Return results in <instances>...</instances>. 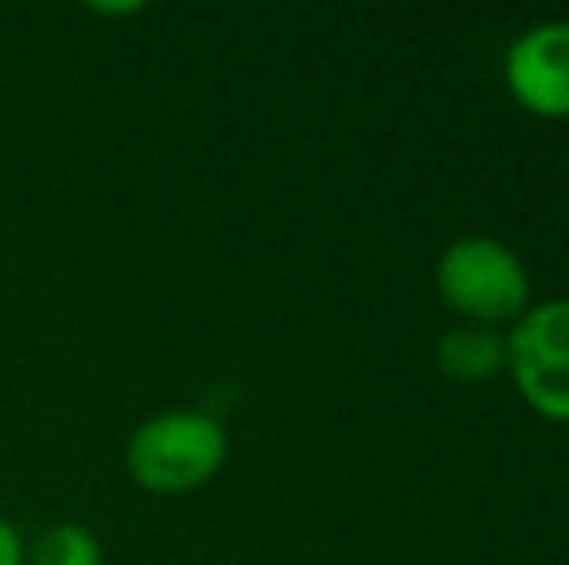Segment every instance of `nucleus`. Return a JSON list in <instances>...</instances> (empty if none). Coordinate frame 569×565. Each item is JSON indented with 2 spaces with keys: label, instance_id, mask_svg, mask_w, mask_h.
Segmentation results:
<instances>
[{
  "label": "nucleus",
  "instance_id": "6",
  "mask_svg": "<svg viewBox=\"0 0 569 565\" xmlns=\"http://www.w3.org/2000/svg\"><path fill=\"white\" fill-rule=\"evenodd\" d=\"M31 565H101V543L82 523H54L31 546Z\"/></svg>",
  "mask_w": 569,
  "mask_h": 565
},
{
  "label": "nucleus",
  "instance_id": "3",
  "mask_svg": "<svg viewBox=\"0 0 569 565\" xmlns=\"http://www.w3.org/2000/svg\"><path fill=\"white\" fill-rule=\"evenodd\" d=\"M508 372L535 415L569 423V299L527 306L511 322Z\"/></svg>",
  "mask_w": 569,
  "mask_h": 565
},
{
  "label": "nucleus",
  "instance_id": "4",
  "mask_svg": "<svg viewBox=\"0 0 569 565\" xmlns=\"http://www.w3.org/2000/svg\"><path fill=\"white\" fill-rule=\"evenodd\" d=\"M508 93L535 117H569V20L531 23L503 54Z\"/></svg>",
  "mask_w": 569,
  "mask_h": 565
},
{
  "label": "nucleus",
  "instance_id": "7",
  "mask_svg": "<svg viewBox=\"0 0 569 565\" xmlns=\"http://www.w3.org/2000/svg\"><path fill=\"white\" fill-rule=\"evenodd\" d=\"M28 551H23V538L16 535V527L8 519H0V565H23Z\"/></svg>",
  "mask_w": 569,
  "mask_h": 565
},
{
  "label": "nucleus",
  "instance_id": "2",
  "mask_svg": "<svg viewBox=\"0 0 569 565\" xmlns=\"http://www.w3.org/2000/svg\"><path fill=\"white\" fill-rule=\"evenodd\" d=\"M435 283L461 322H516L531 306V280L516 252L496 236H461L438 256Z\"/></svg>",
  "mask_w": 569,
  "mask_h": 565
},
{
  "label": "nucleus",
  "instance_id": "1",
  "mask_svg": "<svg viewBox=\"0 0 569 565\" xmlns=\"http://www.w3.org/2000/svg\"><path fill=\"white\" fill-rule=\"evenodd\" d=\"M229 457L226 426L202 411H167L136 426L128 437V473L140 488L182 496L221 473Z\"/></svg>",
  "mask_w": 569,
  "mask_h": 565
},
{
  "label": "nucleus",
  "instance_id": "5",
  "mask_svg": "<svg viewBox=\"0 0 569 565\" xmlns=\"http://www.w3.org/2000/svg\"><path fill=\"white\" fill-rule=\"evenodd\" d=\"M438 364L450 380L461 384H480V380H492L496 372L508 369V345H503V333L492 325L477 322H457L453 330H446L438 337Z\"/></svg>",
  "mask_w": 569,
  "mask_h": 565
}]
</instances>
